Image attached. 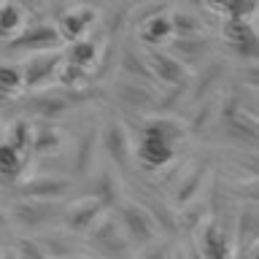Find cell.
Returning <instances> with one entry per match:
<instances>
[{
  "mask_svg": "<svg viewBox=\"0 0 259 259\" xmlns=\"http://www.w3.org/2000/svg\"><path fill=\"white\" fill-rule=\"evenodd\" d=\"M116 222L121 224L124 235H130V238L138 240V243H149V240L157 238V232H159L157 219L151 216V210L138 205V202H121Z\"/></svg>",
  "mask_w": 259,
  "mask_h": 259,
  "instance_id": "1",
  "label": "cell"
},
{
  "mask_svg": "<svg viewBox=\"0 0 259 259\" xmlns=\"http://www.w3.org/2000/svg\"><path fill=\"white\" fill-rule=\"evenodd\" d=\"M92 243L103 251V254H121V251H127V235L121 230V224L116 222V216L103 219V222L95 227Z\"/></svg>",
  "mask_w": 259,
  "mask_h": 259,
  "instance_id": "2",
  "label": "cell"
},
{
  "mask_svg": "<svg viewBox=\"0 0 259 259\" xmlns=\"http://www.w3.org/2000/svg\"><path fill=\"white\" fill-rule=\"evenodd\" d=\"M103 210H105V205L95 197V194L92 197H84V200H76L68 210H65V224H68L73 232H84L97 222V216H100Z\"/></svg>",
  "mask_w": 259,
  "mask_h": 259,
  "instance_id": "3",
  "label": "cell"
},
{
  "mask_svg": "<svg viewBox=\"0 0 259 259\" xmlns=\"http://www.w3.org/2000/svg\"><path fill=\"white\" fill-rule=\"evenodd\" d=\"M138 157L149 167H162L173 157V141H167L162 135H154V133H146L141 146H138Z\"/></svg>",
  "mask_w": 259,
  "mask_h": 259,
  "instance_id": "4",
  "label": "cell"
},
{
  "mask_svg": "<svg viewBox=\"0 0 259 259\" xmlns=\"http://www.w3.org/2000/svg\"><path fill=\"white\" fill-rule=\"evenodd\" d=\"M149 68L159 81H165V84H170V87H184V81H186L184 62L176 60V57H170L167 52H154Z\"/></svg>",
  "mask_w": 259,
  "mask_h": 259,
  "instance_id": "5",
  "label": "cell"
},
{
  "mask_svg": "<svg viewBox=\"0 0 259 259\" xmlns=\"http://www.w3.org/2000/svg\"><path fill=\"white\" fill-rule=\"evenodd\" d=\"M92 19H95V8H89V6H76L70 11H65L60 19V38L78 40Z\"/></svg>",
  "mask_w": 259,
  "mask_h": 259,
  "instance_id": "6",
  "label": "cell"
},
{
  "mask_svg": "<svg viewBox=\"0 0 259 259\" xmlns=\"http://www.w3.org/2000/svg\"><path fill=\"white\" fill-rule=\"evenodd\" d=\"M60 210V205H54V202H40V197H32L30 202H22L19 208H16V219H19L22 224H30V227H35V224H44L52 219V213H57Z\"/></svg>",
  "mask_w": 259,
  "mask_h": 259,
  "instance_id": "7",
  "label": "cell"
},
{
  "mask_svg": "<svg viewBox=\"0 0 259 259\" xmlns=\"http://www.w3.org/2000/svg\"><path fill=\"white\" fill-rule=\"evenodd\" d=\"M170 35H173V22L162 11H157V16H149L146 27L141 30V38L149 46H162L165 40H170Z\"/></svg>",
  "mask_w": 259,
  "mask_h": 259,
  "instance_id": "8",
  "label": "cell"
},
{
  "mask_svg": "<svg viewBox=\"0 0 259 259\" xmlns=\"http://www.w3.org/2000/svg\"><path fill=\"white\" fill-rule=\"evenodd\" d=\"M54 62H60V57H57V54H44V57L30 60V62L22 68V81H24L27 87H35L40 78H46L49 73L54 70Z\"/></svg>",
  "mask_w": 259,
  "mask_h": 259,
  "instance_id": "9",
  "label": "cell"
},
{
  "mask_svg": "<svg viewBox=\"0 0 259 259\" xmlns=\"http://www.w3.org/2000/svg\"><path fill=\"white\" fill-rule=\"evenodd\" d=\"M24 24V14L19 3H14V0H6V3H0V35H14V32H19Z\"/></svg>",
  "mask_w": 259,
  "mask_h": 259,
  "instance_id": "10",
  "label": "cell"
},
{
  "mask_svg": "<svg viewBox=\"0 0 259 259\" xmlns=\"http://www.w3.org/2000/svg\"><path fill=\"white\" fill-rule=\"evenodd\" d=\"M105 149H108L111 159H116L119 165H127V133L116 121L105 130Z\"/></svg>",
  "mask_w": 259,
  "mask_h": 259,
  "instance_id": "11",
  "label": "cell"
},
{
  "mask_svg": "<svg viewBox=\"0 0 259 259\" xmlns=\"http://www.w3.org/2000/svg\"><path fill=\"white\" fill-rule=\"evenodd\" d=\"M119 194H121V184H119L116 173L105 170V173H103L100 178H97V192H95V197L100 200L105 208H108V205H116Z\"/></svg>",
  "mask_w": 259,
  "mask_h": 259,
  "instance_id": "12",
  "label": "cell"
},
{
  "mask_svg": "<svg viewBox=\"0 0 259 259\" xmlns=\"http://www.w3.org/2000/svg\"><path fill=\"white\" fill-rule=\"evenodd\" d=\"M68 189V181H60V178H44V181H30L24 186V194L27 197H57V194H62Z\"/></svg>",
  "mask_w": 259,
  "mask_h": 259,
  "instance_id": "13",
  "label": "cell"
},
{
  "mask_svg": "<svg viewBox=\"0 0 259 259\" xmlns=\"http://www.w3.org/2000/svg\"><path fill=\"white\" fill-rule=\"evenodd\" d=\"M146 133H154V135H162L167 138V141H178V138H184V127L178 124L176 119H167V116H154L146 121Z\"/></svg>",
  "mask_w": 259,
  "mask_h": 259,
  "instance_id": "14",
  "label": "cell"
},
{
  "mask_svg": "<svg viewBox=\"0 0 259 259\" xmlns=\"http://www.w3.org/2000/svg\"><path fill=\"white\" fill-rule=\"evenodd\" d=\"M60 40V32L52 30V27H35V30H30V32H24L22 38H16L14 44L16 46H46V44H57Z\"/></svg>",
  "mask_w": 259,
  "mask_h": 259,
  "instance_id": "15",
  "label": "cell"
},
{
  "mask_svg": "<svg viewBox=\"0 0 259 259\" xmlns=\"http://www.w3.org/2000/svg\"><path fill=\"white\" fill-rule=\"evenodd\" d=\"M68 105H70V100H65L62 95H44L32 103V111L44 113V116H57V113L68 111Z\"/></svg>",
  "mask_w": 259,
  "mask_h": 259,
  "instance_id": "16",
  "label": "cell"
},
{
  "mask_svg": "<svg viewBox=\"0 0 259 259\" xmlns=\"http://www.w3.org/2000/svg\"><path fill=\"white\" fill-rule=\"evenodd\" d=\"M95 138H97V133H95V130H89V133H87V135L78 141V151H76V173H87L89 165H92Z\"/></svg>",
  "mask_w": 259,
  "mask_h": 259,
  "instance_id": "17",
  "label": "cell"
},
{
  "mask_svg": "<svg viewBox=\"0 0 259 259\" xmlns=\"http://www.w3.org/2000/svg\"><path fill=\"white\" fill-rule=\"evenodd\" d=\"M22 70L16 65H0V92L3 95H14L22 89Z\"/></svg>",
  "mask_w": 259,
  "mask_h": 259,
  "instance_id": "18",
  "label": "cell"
},
{
  "mask_svg": "<svg viewBox=\"0 0 259 259\" xmlns=\"http://www.w3.org/2000/svg\"><path fill=\"white\" fill-rule=\"evenodd\" d=\"M170 22H173V32H181V35H197V32L202 30V24H200L197 16H189L184 11L170 14Z\"/></svg>",
  "mask_w": 259,
  "mask_h": 259,
  "instance_id": "19",
  "label": "cell"
},
{
  "mask_svg": "<svg viewBox=\"0 0 259 259\" xmlns=\"http://www.w3.org/2000/svg\"><path fill=\"white\" fill-rule=\"evenodd\" d=\"M95 54H97L95 44H81V40H73V49L68 52L70 65H76V68H84V65H89V62L95 60Z\"/></svg>",
  "mask_w": 259,
  "mask_h": 259,
  "instance_id": "20",
  "label": "cell"
},
{
  "mask_svg": "<svg viewBox=\"0 0 259 259\" xmlns=\"http://www.w3.org/2000/svg\"><path fill=\"white\" fill-rule=\"evenodd\" d=\"M60 133H54V127H49V130H40V133L35 135V146H38V151H54L57 146H60Z\"/></svg>",
  "mask_w": 259,
  "mask_h": 259,
  "instance_id": "21",
  "label": "cell"
},
{
  "mask_svg": "<svg viewBox=\"0 0 259 259\" xmlns=\"http://www.w3.org/2000/svg\"><path fill=\"white\" fill-rule=\"evenodd\" d=\"M119 95H121V100L130 103V105H135V108H143V105L149 103V95H146V89H138V87H121Z\"/></svg>",
  "mask_w": 259,
  "mask_h": 259,
  "instance_id": "22",
  "label": "cell"
},
{
  "mask_svg": "<svg viewBox=\"0 0 259 259\" xmlns=\"http://www.w3.org/2000/svg\"><path fill=\"white\" fill-rule=\"evenodd\" d=\"M16 165H19V151H16L14 146H3V149H0V170L14 173Z\"/></svg>",
  "mask_w": 259,
  "mask_h": 259,
  "instance_id": "23",
  "label": "cell"
},
{
  "mask_svg": "<svg viewBox=\"0 0 259 259\" xmlns=\"http://www.w3.org/2000/svg\"><path fill=\"white\" fill-rule=\"evenodd\" d=\"M202 178H205V167H200L197 173H194V178H186V184L181 186V189H178V202H181V205H184L186 200H189V192L197 189V184L202 181Z\"/></svg>",
  "mask_w": 259,
  "mask_h": 259,
  "instance_id": "24",
  "label": "cell"
},
{
  "mask_svg": "<svg viewBox=\"0 0 259 259\" xmlns=\"http://www.w3.org/2000/svg\"><path fill=\"white\" fill-rule=\"evenodd\" d=\"M141 65H143L141 57H138L135 52H127V57H124V68H127L130 73H135V76L149 78V76H151V70H149V68H141Z\"/></svg>",
  "mask_w": 259,
  "mask_h": 259,
  "instance_id": "25",
  "label": "cell"
},
{
  "mask_svg": "<svg viewBox=\"0 0 259 259\" xmlns=\"http://www.w3.org/2000/svg\"><path fill=\"white\" fill-rule=\"evenodd\" d=\"M3 224H6V213L0 210V227H3Z\"/></svg>",
  "mask_w": 259,
  "mask_h": 259,
  "instance_id": "26",
  "label": "cell"
},
{
  "mask_svg": "<svg viewBox=\"0 0 259 259\" xmlns=\"http://www.w3.org/2000/svg\"><path fill=\"white\" fill-rule=\"evenodd\" d=\"M189 3H197L200 6V3H205V0H189Z\"/></svg>",
  "mask_w": 259,
  "mask_h": 259,
  "instance_id": "27",
  "label": "cell"
}]
</instances>
